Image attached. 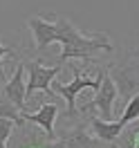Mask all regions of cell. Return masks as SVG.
<instances>
[{
    "mask_svg": "<svg viewBox=\"0 0 139 148\" xmlns=\"http://www.w3.org/2000/svg\"><path fill=\"white\" fill-rule=\"evenodd\" d=\"M29 25V32L34 36V43H36V49L43 52L47 45H52L58 40V34H56V20H45L43 16H31L27 20Z\"/></svg>",
    "mask_w": 139,
    "mask_h": 148,
    "instance_id": "5b68a950",
    "label": "cell"
},
{
    "mask_svg": "<svg viewBox=\"0 0 139 148\" xmlns=\"http://www.w3.org/2000/svg\"><path fill=\"white\" fill-rule=\"evenodd\" d=\"M56 34H58V40L63 49H61V63L67 61V58H92V54L97 52H110L112 45L105 36H85L79 29L70 23L67 18L58 16L56 18Z\"/></svg>",
    "mask_w": 139,
    "mask_h": 148,
    "instance_id": "6da1fadb",
    "label": "cell"
},
{
    "mask_svg": "<svg viewBox=\"0 0 139 148\" xmlns=\"http://www.w3.org/2000/svg\"><path fill=\"white\" fill-rule=\"evenodd\" d=\"M29 79H27V99L31 94L40 90V92H52V81L56 79V74L63 70V65H54V67H45L40 61H29L25 63Z\"/></svg>",
    "mask_w": 139,
    "mask_h": 148,
    "instance_id": "3957f363",
    "label": "cell"
},
{
    "mask_svg": "<svg viewBox=\"0 0 139 148\" xmlns=\"http://www.w3.org/2000/svg\"><path fill=\"white\" fill-rule=\"evenodd\" d=\"M112 79H114V85H117V92H119L123 99H130V97H132V92L137 90V85H139L137 76H132V72H130V70H121V72L114 74Z\"/></svg>",
    "mask_w": 139,
    "mask_h": 148,
    "instance_id": "30bf717a",
    "label": "cell"
},
{
    "mask_svg": "<svg viewBox=\"0 0 139 148\" xmlns=\"http://www.w3.org/2000/svg\"><path fill=\"white\" fill-rule=\"evenodd\" d=\"M135 148H139V130H137V135H135Z\"/></svg>",
    "mask_w": 139,
    "mask_h": 148,
    "instance_id": "9a60e30c",
    "label": "cell"
},
{
    "mask_svg": "<svg viewBox=\"0 0 139 148\" xmlns=\"http://www.w3.org/2000/svg\"><path fill=\"white\" fill-rule=\"evenodd\" d=\"M38 148H65V141L63 139H49L47 144H40Z\"/></svg>",
    "mask_w": 139,
    "mask_h": 148,
    "instance_id": "5bb4252c",
    "label": "cell"
},
{
    "mask_svg": "<svg viewBox=\"0 0 139 148\" xmlns=\"http://www.w3.org/2000/svg\"><path fill=\"white\" fill-rule=\"evenodd\" d=\"M117 85H114V79H112V74H103V81L101 85L97 88V94H94L92 103H90V108L97 110V117H101V119L110 121L112 119V112H114V99H117Z\"/></svg>",
    "mask_w": 139,
    "mask_h": 148,
    "instance_id": "277c9868",
    "label": "cell"
},
{
    "mask_svg": "<svg viewBox=\"0 0 139 148\" xmlns=\"http://www.w3.org/2000/svg\"><path fill=\"white\" fill-rule=\"evenodd\" d=\"M65 148H99V139L88 135V130L83 126H76L74 130H70L63 137Z\"/></svg>",
    "mask_w": 139,
    "mask_h": 148,
    "instance_id": "9c48e42d",
    "label": "cell"
},
{
    "mask_svg": "<svg viewBox=\"0 0 139 148\" xmlns=\"http://www.w3.org/2000/svg\"><path fill=\"white\" fill-rule=\"evenodd\" d=\"M9 54H14L11 47H5L0 43V79H2V70H5V67H2V65H5V56H9Z\"/></svg>",
    "mask_w": 139,
    "mask_h": 148,
    "instance_id": "4fadbf2b",
    "label": "cell"
},
{
    "mask_svg": "<svg viewBox=\"0 0 139 148\" xmlns=\"http://www.w3.org/2000/svg\"><path fill=\"white\" fill-rule=\"evenodd\" d=\"M103 70L97 76H83V74L79 72L74 67V79H72V83H56V81H52V92H56V94H61L65 101H67V114L70 117H74L76 114V97H79V92L81 90H85V88H90V90H97L99 85H101V81H103Z\"/></svg>",
    "mask_w": 139,
    "mask_h": 148,
    "instance_id": "7a4b0ae2",
    "label": "cell"
},
{
    "mask_svg": "<svg viewBox=\"0 0 139 148\" xmlns=\"http://www.w3.org/2000/svg\"><path fill=\"white\" fill-rule=\"evenodd\" d=\"M90 126H92L94 137L99 139V141H105V144L117 141V137H119L121 130H123V123H121L119 119L117 121H105V119H101V117H92Z\"/></svg>",
    "mask_w": 139,
    "mask_h": 148,
    "instance_id": "ba28073f",
    "label": "cell"
},
{
    "mask_svg": "<svg viewBox=\"0 0 139 148\" xmlns=\"http://www.w3.org/2000/svg\"><path fill=\"white\" fill-rule=\"evenodd\" d=\"M56 117H58V106H56V103H43L36 112L23 110V119H25V121H31L34 126H40L49 139L56 137V132H54Z\"/></svg>",
    "mask_w": 139,
    "mask_h": 148,
    "instance_id": "52a82bcc",
    "label": "cell"
},
{
    "mask_svg": "<svg viewBox=\"0 0 139 148\" xmlns=\"http://www.w3.org/2000/svg\"><path fill=\"white\" fill-rule=\"evenodd\" d=\"M0 148H7V141H5V139H0Z\"/></svg>",
    "mask_w": 139,
    "mask_h": 148,
    "instance_id": "2e32d148",
    "label": "cell"
},
{
    "mask_svg": "<svg viewBox=\"0 0 139 148\" xmlns=\"http://www.w3.org/2000/svg\"><path fill=\"white\" fill-rule=\"evenodd\" d=\"M110 148H119V146H117V144H114V141H112V144H110Z\"/></svg>",
    "mask_w": 139,
    "mask_h": 148,
    "instance_id": "e0dca14e",
    "label": "cell"
},
{
    "mask_svg": "<svg viewBox=\"0 0 139 148\" xmlns=\"http://www.w3.org/2000/svg\"><path fill=\"white\" fill-rule=\"evenodd\" d=\"M0 117L11 119L16 126H23V123H25V119H23V112L18 110V106L11 101L9 97H5L2 92H0Z\"/></svg>",
    "mask_w": 139,
    "mask_h": 148,
    "instance_id": "8fae6325",
    "label": "cell"
},
{
    "mask_svg": "<svg viewBox=\"0 0 139 148\" xmlns=\"http://www.w3.org/2000/svg\"><path fill=\"white\" fill-rule=\"evenodd\" d=\"M137 119H139V92H135L126 101V108H123V114L119 117V121L123 123V128H126L128 123H132V121H137Z\"/></svg>",
    "mask_w": 139,
    "mask_h": 148,
    "instance_id": "7c38bea8",
    "label": "cell"
},
{
    "mask_svg": "<svg viewBox=\"0 0 139 148\" xmlns=\"http://www.w3.org/2000/svg\"><path fill=\"white\" fill-rule=\"evenodd\" d=\"M2 94L9 97L11 101L18 106L20 112L25 110V103H27V81H25V65L23 63L16 65L11 79L5 83V88H2Z\"/></svg>",
    "mask_w": 139,
    "mask_h": 148,
    "instance_id": "8992f818",
    "label": "cell"
}]
</instances>
